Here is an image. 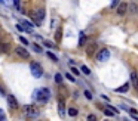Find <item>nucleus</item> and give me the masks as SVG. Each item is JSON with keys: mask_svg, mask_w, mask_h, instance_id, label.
<instances>
[{"mask_svg": "<svg viewBox=\"0 0 138 121\" xmlns=\"http://www.w3.org/2000/svg\"><path fill=\"white\" fill-rule=\"evenodd\" d=\"M33 97L36 99L37 102L46 103V102L49 100V97H51V92H49V89H46V87H42V89H37V90H34V93H33Z\"/></svg>", "mask_w": 138, "mask_h": 121, "instance_id": "obj_1", "label": "nucleus"}, {"mask_svg": "<svg viewBox=\"0 0 138 121\" xmlns=\"http://www.w3.org/2000/svg\"><path fill=\"white\" fill-rule=\"evenodd\" d=\"M30 71H31V74H33V77H36V78H40L43 75V69H42V67L39 65V64H36V62H33L30 65Z\"/></svg>", "mask_w": 138, "mask_h": 121, "instance_id": "obj_2", "label": "nucleus"}, {"mask_svg": "<svg viewBox=\"0 0 138 121\" xmlns=\"http://www.w3.org/2000/svg\"><path fill=\"white\" fill-rule=\"evenodd\" d=\"M24 112H25L27 117H39V109H37L34 105H25Z\"/></svg>", "mask_w": 138, "mask_h": 121, "instance_id": "obj_3", "label": "nucleus"}, {"mask_svg": "<svg viewBox=\"0 0 138 121\" xmlns=\"http://www.w3.org/2000/svg\"><path fill=\"white\" fill-rule=\"evenodd\" d=\"M108 59H110V50H107V49H101L96 53V60L98 62H105Z\"/></svg>", "mask_w": 138, "mask_h": 121, "instance_id": "obj_4", "label": "nucleus"}, {"mask_svg": "<svg viewBox=\"0 0 138 121\" xmlns=\"http://www.w3.org/2000/svg\"><path fill=\"white\" fill-rule=\"evenodd\" d=\"M116 12H117V15H119V16L126 15V12H128V3H126V2H120L119 5H117Z\"/></svg>", "mask_w": 138, "mask_h": 121, "instance_id": "obj_5", "label": "nucleus"}, {"mask_svg": "<svg viewBox=\"0 0 138 121\" xmlns=\"http://www.w3.org/2000/svg\"><path fill=\"white\" fill-rule=\"evenodd\" d=\"M15 53L18 55V56H21V58H24V59H28V58H30L28 50H25V47H22V46H17V47H15Z\"/></svg>", "mask_w": 138, "mask_h": 121, "instance_id": "obj_6", "label": "nucleus"}, {"mask_svg": "<svg viewBox=\"0 0 138 121\" xmlns=\"http://www.w3.org/2000/svg\"><path fill=\"white\" fill-rule=\"evenodd\" d=\"M7 103H9V106H11V109H12V111L18 108V102H17L15 96H12V95H9V96H7Z\"/></svg>", "mask_w": 138, "mask_h": 121, "instance_id": "obj_7", "label": "nucleus"}, {"mask_svg": "<svg viewBox=\"0 0 138 121\" xmlns=\"http://www.w3.org/2000/svg\"><path fill=\"white\" fill-rule=\"evenodd\" d=\"M95 52H96V43H91L86 49V53H88V56H92Z\"/></svg>", "mask_w": 138, "mask_h": 121, "instance_id": "obj_8", "label": "nucleus"}, {"mask_svg": "<svg viewBox=\"0 0 138 121\" xmlns=\"http://www.w3.org/2000/svg\"><path fill=\"white\" fill-rule=\"evenodd\" d=\"M131 83H132V86L137 89L138 87V74L135 73V71H132L131 73Z\"/></svg>", "mask_w": 138, "mask_h": 121, "instance_id": "obj_9", "label": "nucleus"}, {"mask_svg": "<svg viewBox=\"0 0 138 121\" xmlns=\"http://www.w3.org/2000/svg\"><path fill=\"white\" fill-rule=\"evenodd\" d=\"M129 87H131V83H125L123 86L117 87V89H116V92H117V93H126V92L129 90Z\"/></svg>", "mask_w": 138, "mask_h": 121, "instance_id": "obj_10", "label": "nucleus"}, {"mask_svg": "<svg viewBox=\"0 0 138 121\" xmlns=\"http://www.w3.org/2000/svg\"><path fill=\"white\" fill-rule=\"evenodd\" d=\"M11 50V46L7 43H0V53H7Z\"/></svg>", "mask_w": 138, "mask_h": 121, "instance_id": "obj_11", "label": "nucleus"}, {"mask_svg": "<svg viewBox=\"0 0 138 121\" xmlns=\"http://www.w3.org/2000/svg\"><path fill=\"white\" fill-rule=\"evenodd\" d=\"M34 16H36L37 19H39V21H40V22H42L43 19H45V9H39V12H37V15H34Z\"/></svg>", "mask_w": 138, "mask_h": 121, "instance_id": "obj_12", "label": "nucleus"}, {"mask_svg": "<svg viewBox=\"0 0 138 121\" xmlns=\"http://www.w3.org/2000/svg\"><path fill=\"white\" fill-rule=\"evenodd\" d=\"M58 112H60L61 117H62V115H64V112H66V106H64V102H62V100H60V102H58Z\"/></svg>", "mask_w": 138, "mask_h": 121, "instance_id": "obj_13", "label": "nucleus"}, {"mask_svg": "<svg viewBox=\"0 0 138 121\" xmlns=\"http://www.w3.org/2000/svg\"><path fill=\"white\" fill-rule=\"evenodd\" d=\"M61 37H62V30H61V28H58V30H56V33H55V42L60 43L61 42Z\"/></svg>", "mask_w": 138, "mask_h": 121, "instance_id": "obj_14", "label": "nucleus"}, {"mask_svg": "<svg viewBox=\"0 0 138 121\" xmlns=\"http://www.w3.org/2000/svg\"><path fill=\"white\" fill-rule=\"evenodd\" d=\"M22 25H24V27H25V28H27V30H28V31H30L31 28H33V24H31L30 21H25V19H24V21H22Z\"/></svg>", "mask_w": 138, "mask_h": 121, "instance_id": "obj_15", "label": "nucleus"}, {"mask_svg": "<svg viewBox=\"0 0 138 121\" xmlns=\"http://www.w3.org/2000/svg\"><path fill=\"white\" fill-rule=\"evenodd\" d=\"M80 71H82V73L85 74V75H91V69L88 67H86V65H83V67L80 68Z\"/></svg>", "mask_w": 138, "mask_h": 121, "instance_id": "obj_16", "label": "nucleus"}, {"mask_svg": "<svg viewBox=\"0 0 138 121\" xmlns=\"http://www.w3.org/2000/svg\"><path fill=\"white\" fill-rule=\"evenodd\" d=\"M68 115H70V117H76V115H77V109H76V108H70V109H68Z\"/></svg>", "mask_w": 138, "mask_h": 121, "instance_id": "obj_17", "label": "nucleus"}, {"mask_svg": "<svg viewBox=\"0 0 138 121\" xmlns=\"http://www.w3.org/2000/svg\"><path fill=\"white\" fill-rule=\"evenodd\" d=\"M55 81H56L58 84H62V75H61V74H55Z\"/></svg>", "mask_w": 138, "mask_h": 121, "instance_id": "obj_18", "label": "nucleus"}, {"mask_svg": "<svg viewBox=\"0 0 138 121\" xmlns=\"http://www.w3.org/2000/svg\"><path fill=\"white\" fill-rule=\"evenodd\" d=\"M43 44H45L46 47H49V49H54V47H55L54 43H52V42H48V40H45V42H43Z\"/></svg>", "mask_w": 138, "mask_h": 121, "instance_id": "obj_19", "label": "nucleus"}, {"mask_svg": "<svg viewBox=\"0 0 138 121\" xmlns=\"http://www.w3.org/2000/svg\"><path fill=\"white\" fill-rule=\"evenodd\" d=\"M48 58H49V59H52L54 62H58V58H56L52 52H48Z\"/></svg>", "mask_w": 138, "mask_h": 121, "instance_id": "obj_20", "label": "nucleus"}, {"mask_svg": "<svg viewBox=\"0 0 138 121\" xmlns=\"http://www.w3.org/2000/svg\"><path fill=\"white\" fill-rule=\"evenodd\" d=\"M104 114H105V115H108V117H113V115H114V112H113V111H111L110 108H105V109H104Z\"/></svg>", "mask_w": 138, "mask_h": 121, "instance_id": "obj_21", "label": "nucleus"}, {"mask_svg": "<svg viewBox=\"0 0 138 121\" xmlns=\"http://www.w3.org/2000/svg\"><path fill=\"white\" fill-rule=\"evenodd\" d=\"M33 50L37 52V53H40V52H42V47H40L39 44H33Z\"/></svg>", "mask_w": 138, "mask_h": 121, "instance_id": "obj_22", "label": "nucleus"}, {"mask_svg": "<svg viewBox=\"0 0 138 121\" xmlns=\"http://www.w3.org/2000/svg\"><path fill=\"white\" fill-rule=\"evenodd\" d=\"M19 38V42L22 43V44H25V46H27V44H28V40H27V38H25V37H18Z\"/></svg>", "mask_w": 138, "mask_h": 121, "instance_id": "obj_23", "label": "nucleus"}, {"mask_svg": "<svg viewBox=\"0 0 138 121\" xmlns=\"http://www.w3.org/2000/svg\"><path fill=\"white\" fill-rule=\"evenodd\" d=\"M85 40H86V37L83 36V34H80V40H79V46H82L85 43Z\"/></svg>", "mask_w": 138, "mask_h": 121, "instance_id": "obj_24", "label": "nucleus"}, {"mask_svg": "<svg viewBox=\"0 0 138 121\" xmlns=\"http://www.w3.org/2000/svg\"><path fill=\"white\" fill-rule=\"evenodd\" d=\"M85 96H86V99H89V100H91V99H92V93L86 90V92H85Z\"/></svg>", "mask_w": 138, "mask_h": 121, "instance_id": "obj_25", "label": "nucleus"}, {"mask_svg": "<svg viewBox=\"0 0 138 121\" xmlns=\"http://www.w3.org/2000/svg\"><path fill=\"white\" fill-rule=\"evenodd\" d=\"M17 30H18V31H24L25 27H24L22 24H18V25H17Z\"/></svg>", "mask_w": 138, "mask_h": 121, "instance_id": "obj_26", "label": "nucleus"}, {"mask_svg": "<svg viewBox=\"0 0 138 121\" xmlns=\"http://www.w3.org/2000/svg\"><path fill=\"white\" fill-rule=\"evenodd\" d=\"M6 118V115H5V112H3V109H0V121L5 120Z\"/></svg>", "mask_w": 138, "mask_h": 121, "instance_id": "obj_27", "label": "nucleus"}, {"mask_svg": "<svg viewBox=\"0 0 138 121\" xmlns=\"http://www.w3.org/2000/svg\"><path fill=\"white\" fill-rule=\"evenodd\" d=\"M111 2H113V3H111V7H116L117 5H119V2H120V0H111Z\"/></svg>", "mask_w": 138, "mask_h": 121, "instance_id": "obj_28", "label": "nucleus"}, {"mask_svg": "<svg viewBox=\"0 0 138 121\" xmlns=\"http://www.w3.org/2000/svg\"><path fill=\"white\" fill-rule=\"evenodd\" d=\"M66 77H67V80H70V81H74V77H73L71 74H66Z\"/></svg>", "mask_w": 138, "mask_h": 121, "instance_id": "obj_29", "label": "nucleus"}, {"mask_svg": "<svg viewBox=\"0 0 138 121\" xmlns=\"http://www.w3.org/2000/svg\"><path fill=\"white\" fill-rule=\"evenodd\" d=\"M88 120H89V121H95L96 117H95V115H88Z\"/></svg>", "mask_w": 138, "mask_h": 121, "instance_id": "obj_30", "label": "nucleus"}, {"mask_svg": "<svg viewBox=\"0 0 138 121\" xmlns=\"http://www.w3.org/2000/svg\"><path fill=\"white\" fill-rule=\"evenodd\" d=\"M71 71H73V74H76V75H79V74H80V73H79V69H77V68H74V67L71 68Z\"/></svg>", "mask_w": 138, "mask_h": 121, "instance_id": "obj_31", "label": "nucleus"}, {"mask_svg": "<svg viewBox=\"0 0 138 121\" xmlns=\"http://www.w3.org/2000/svg\"><path fill=\"white\" fill-rule=\"evenodd\" d=\"M15 6H17V9H19V7H21V3H19V0H15Z\"/></svg>", "mask_w": 138, "mask_h": 121, "instance_id": "obj_32", "label": "nucleus"}, {"mask_svg": "<svg viewBox=\"0 0 138 121\" xmlns=\"http://www.w3.org/2000/svg\"><path fill=\"white\" fill-rule=\"evenodd\" d=\"M137 90H138V87H137Z\"/></svg>", "mask_w": 138, "mask_h": 121, "instance_id": "obj_33", "label": "nucleus"}]
</instances>
